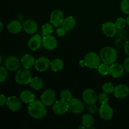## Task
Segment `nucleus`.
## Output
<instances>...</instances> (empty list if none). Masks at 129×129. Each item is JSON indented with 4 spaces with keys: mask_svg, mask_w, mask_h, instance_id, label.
<instances>
[{
    "mask_svg": "<svg viewBox=\"0 0 129 129\" xmlns=\"http://www.w3.org/2000/svg\"><path fill=\"white\" fill-rule=\"evenodd\" d=\"M20 62L17 57L15 56H9L5 60V67L6 69L11 71H15L19 69L20 66Z\"/></svg>",
    "mask_w": 129,
    "mask_h": 129,
    "instance_id": "nucleus-15",
    "label": "nucleus"
},
{
    "mask_svg": "<svg viewBox=\"0 0 129 129\" xmlns=\"http://www.w3.org/2000/svg\"><path fill=\"white\" fill-rule=\"evenodd\" d=\"M20 99L23 103L30 104L33 101L35 100V95L30 91L24 90L20 93Z\"/></svg>",
    "mask_w": 129,
    "mask_h": 129,
    "instance_id": "nucleus-22",
    "label": "nucleus"
},
{
    "mask_svg": "<svg viewBox=\"0 0 129 129\" xmlns=\"http://www.w3.org/2000/svg\"><path fill=\"white\" fill-rule=\"evenodd\" d=\"M115 24L118 30H122L125 27L126 25H127V21H126V19L123 18H118L115 21Z\"/></svg>",
    "mask_w": 129,
    "mask_h": 129,
    "instance_id": "nucleus-31",
    "label": "nucleus"
},
{
    "mask_svg": "<svg viewBox=\"0 0 129 129\" xmlns=\"http://www.w3.org/2000/svg\"><path fill=\"white\" fill-rule=\"evenodd\" d=\"M123 68H124L125 70L127 72L129 73V56L128 57L126 58L123 61Z\"/></svg>",
    "mask_w": 129,
    "mask_h": 129,
    "instance_id": "nucleus-38",
    "label": "nucleus"
},
{
    "mask_svg": "<svg viewBox=\"0 0 129 129\" xmlns=\"http://www.w3.org/2000/svg\"><path fill=\"white\" fill-rule=\"evenodd\" d=\"M124 50L125 52V54H127L128 56H129V40L126 42L125 44Z\"/></svg>",
    "mask_w": 129,
    "mask_h": 129,
    "instance_id": "nucleus-39",
    "label": "nucleus"
},
{
    "mask_svg": "<svg viewBox=\"0 0 129 129\" xmlns=\"http://www.w3.org/2000/svg\"><path fill=\"white\" fill-rule=\"evenodd\" d=\"M6 105L10 110H11L12 112H16L21 108V100L19 99L15 96H10L9 98H8Z\"/></svg>",
    "mask_w": 129,
    "mask_h": 129,
    "instance_id": "nucleus-19",
    "label": "nucleus"
},
{
    "mask_svg": "<svg viewBox=\"0 0 129 129\" xmlns=\"http://www.w3.org/2000/svg\"><path fill=\"white\" fill-rule=\"evenodd\" d=\"M69 110V103L66 101H56L53 105V111L55 114L58 115H62L66 113Z\"/></svg>",
    "mask_w": 129,
    "mask_h": 129,
    "instance_id": "nucleus-10",
    "label": "nucleus"
},
{
    "mask_svg": "<svg viewBox=\"0 0 129 129\" xmlns=\"http://www.w3.org/2000/svg\"><path fill=\"white\" fill-rule=\"evenodd\" d=\"M97 69L99 74L102 76H106L110 73V65L105 63H101Z\"/></svg>",
    "mask_w": 129,
    "mask_h": 129,
    "instance_id": "nucleus-27",
    "label": "nucleus"
},
{
    "mask_svg": "<svg viewBox=\"0 0 129 129\" xmlns=\"http://www.w3.org/2000/svg\"><path fill=\"white\" fill-rule=\"evenodd\" d=\"M1 60H2V59H1V54H0V64H1Z\"/></svg>",
    "mask_w": 129,
    "mask_h": 129,
    "instance_id": "nucleus-43",
    "label": "nucleus"
},
{
    "mask_svg": "<svg viewBox=\"0 0 129 129\" xmlns=\"http://www.w3.org/2000/svg\"><path fill=\"white\" fill-rule=\"evenodd\" d=\"M64 15L62 11L59 9L54 10L50 15V23L55 27L61 26L64 20Z\"/></svg>",
    "mask_w": 129,
    "mask_h": 129,
    "instance_id": "nucleus-7",
    "label": "nucleus"
},
{
    "mask_svg": "<svg viewBox=\"0 0 129 129\" xmlns=\"http://www.w3.org/2000/svg\"><path fill=\"white\" fill-rule=\"evenodd\" d=\"M78 128H79V129H81V128H86V127L84 125H82V126H79Z\"/></svg>",
    "mask_w": 129,
    "mask_h": 129,
    "instance_id": "nucleus-42",
    "label": "nucleus"
},
{
    "mask_svg": "<svg viewBox=\"0 0 129 129\" xmlns=\"http://www.w3.org/2000/svg\"><path fill=\"white\" fill-rule=\"evenodd\" d=\"M100 56L103 63L110 66L117 60L118 53L115 49L107 46L102 48L100 52Z\"/></svg>",
    "mask_w": 129,
    "mask_h": 129,
    "instance_id": "nucleus-2",
    "label": "nucleus"
},
{
    "mask_svg": "<svg viewBox=\"0 0 129 129\" xmlns=\"http://www.w3.org/2000/svg\"><path fill=\"white\" fill-rule=\"evenodd\" d=\"M42 45L48 50H54L57 46V40L51 35L44 36L42 38Z\"/></svg>",
    "mask_w": 129,
    "mask_h": 129,
    "instance_id": "nucleus-14",
    "label": "nucleus"
},
{
    "mask_svg": "<svg viewBox=\"0 0 129 129\" xmlns=\"http://www.w3.org/2000/svg\"><path fill=\"white\" fill-rule=\"evenodd\" d=\"M63 67H64V62L62 59L57 58V59L50 61V68L53 71H59L62 69Z\"/></svg>",
    "mask_w": 129,
    "mask_h": 129,
    "instance_id": "nucleus-26",
    "label": "nucleus"
},
{
    "mask_svg": "<svg viewBox=\"0 0 129 129\" xmlns=\"http://www.w3.org/2000/svg\"><path fill=\"white\" fill-rule=\"evenodd\" d=\"M42 45V38L38 34L33 35L28 42V47L33 51L37 50L41 47Z\"/></svg>",
    "mask_w": 129,
    "mask_h": 129,
    "instance_id": "nucleus-18",
    "label": "nucleus"
},
{
    "mask_svg": "<svg viewBox=\"0 0 129 129\" xmlns=\"http://www.w3.org/2000/svg\"><path fill=\"white\" fill-rule=\"evenodd\" d=\"M69 103V110L73 113L79 115L83 113L84 110V105L80 100L78 98H72Z\"/></svg>",
    "mask_w": 129,
    "mask_h": 129,
    "instance_id": "nucleus-8",
    "label": "nucleus"
},
{
    "mask_svg": "<svg viewBox=\"0 0 129 129\" xmlns=\"http://www.w3.org/2000/svg\"><path fill=\"white\" fill-rule=\"evenodd\" d=\"M125 69L123 66L119 63H113L110 66V73L114 78H118L124 74Z\"/></svg>",
    "mask_w": 129,
    "mask_h": 129,
    "instance_id": "nucleus-17",
    "label": "nucleus"
},
{
    "mask_svg": "<svg viewBox=\"0 0 129 129\" xmlns=\"http://www.w3.org/2000/svg\"><path fill=\"white\" fill-rule=\"evenodd\" d=\"M113 94L118 99H122L129 94V88L127 85L121 84L115 87L113 91Z\"/></svg>",
    "mask_w": 129,
    "mask_h": 129,
    "instance_id": "nucleus-16",
    "label": "nucleus"
},
{
    "mask_svg": "<svg viewBox=\"0 0 129 129\" xmlns=\"http://www.w3.org/2000/svg\"><path fill=\"white\" fill-rule=\"evenodd\" d=\"M50 59L46 57H40L35 60V68L38 71H46L50 68Z\"/></svg>",
    "mask_w": 129,
    "mask_h": 129,
    "instance_id": "nucleus-13",
    "label": "nucleus"
},
{
    "mask_svg": "<svg viewBox=\"0 0 129 129\" xmlns=\"http://www.w3.org/2000/svg\"><path fill=\"white\" fill-rule=\"evenodd\" d=\"M120 10L125 15H129V0H122L120 3Z\"/></svg>",
    "mask_w": 129,
    "mask_h": 129,
    "instance_id": "nucleus-32",
    "label": "nucleus"
},
{
    "mask_svg": "<svg viewBox=\"0 0 129 129\" xmlns=\"http://www.w3.org/2000/svg\"><path fill=\"white\" fill-rule=\"evenodd\" d=\"M35 60L32 55L26 54L22 57L21 59V63L24 68L30 69L35 65Z\"/></svg>",
    "mask_w": 129,
    "mask_h": 129,
    "instance_id": "nucleus-21",
    "label": "nucleus"
},
{
    "mask_svg": "<svg viewBox=\"0 0 129 129\" xmlns=\"http://www.w3.org/2000/svg\"><path fill=\"white\" fill-rule=\"evenodd\" d=\"M32 76H31V72L28 68H23L17 70V72L15 74V80L18 84L24 85L30 83Z\"/></svg>",
    "mask_w": 129,
    "mask_h": 129,
    "instance_id": "nucleus-4",
    "label": "nucleus"
},
{
    "mask_svg": "<svg viewBox=\"0 0 129 129\" xmlns=\"http://www.w3.org/2000/svg\"><path fill=\"white\" fill-rule=\"evenodd\" d=\"M7 28L10 34H16L21 31V29H23V26L20 21L18 20H13L8 25Z\"/></svg>",
    "mask_w": 129,
    "mask_h": 129,
    "instance_id": "nucleus-20",
    "label": "nucleus"
},
{
    "mask_svg": "<svg viewBox=\"0 0 129 129\" xmlns=\"http://www.w3.org/2000/svg\"><path fill=\"white\" fill-rule=\"evenodd\" d=\"M117 28L114 23L112 21H106L102 25V31L108 37H113L117 32Z\"/></svg>",
    "mask_w": 129,
    "mask_h": 129,
    "instance_id": "nucleus-11",
    "label": "nucleus"
},
{
    "mask_svg": "<svg viewBox=\"0 0 129 129\" xmlns=\"http://www.w3.org/2000/svg\"><path fill=\"white\" fill-rule=\"evenodd\" d=\"M8 71L6 68L3 66H0V83H3L8 78Z\"/></svg>",
    "mask_w": 129,
    "mask_h": 129,
    "instance_id": "nucleus-33",
    "label": "nucleus"
},
{
    "mask_svg": "<svg viewBox=\"0 0 129 129\" xmlns=\"http://www.w3.org/2000/svg\"><path fill=\"white\" fill-rule=\"evenodd\" d=\"M66 31H67L64 28H63L62 27L58 28L56 30L57 34L58 36L59 37L64 36V35L66 34Z\"/></svg>",
    "mask_w": 129,
    "mask_h": 129,
    "instance_id": "nucleus-37",
    "label": "nucleus"
},
{
    "mask_svg": "<svg viewBox=\"0 0 129 129\" xmlns=\"http://www.w3.org/2000/svg\"><path fill=\"white\" fill-rule=\"evenodd\" d=\"M98 101L100 102L101 105H103V104H107L108 103V96L107 95V93H100L99 95L98 96Z\"/></svg>",
    "mask_w": 129,
    "mask_h": 129,
    "instance_id": "nucleus-34",
    "label": "nucleus"
},
{
    "mask_svg": "<svg viewBox=\"0 0 129 129\" xmlns=\"http://www.w3.org/2000/svg\"><path fill=\"white\" fill-rule=\"evenodd\" d=\"M53 32V26L51 23H45L42 26V35L43 37L50 35Z\"/></svg>",
    "mask_w": 129,
    "mask_h": 129,
    "instance_id": "nucleus-28",
    "label": "nucleus"
},
{
    "mask_svg": "<svg viewBox=\"0 0 129 129\" xmlns=\"http://www.w3.org/2000/svg\"><path fill=\"white\" fill-rule=\"evenodd\" d=\"M126 21H127V25H128L129 26V15L126 18Z\"/></svg>",
    "mask_w": 129,
    "mask_h": 129,
    "instance_id": "nucleus-41",
    "label": "nucleus"
},
{
    "mask_svg": "<svg viewBox=\"0 0 129 129\" xmlns=\"http://www.w3.org/2000/svg\"><path fill=\"white\" fill-rule=\"evenodd\" d=\"M100 117L103 120H110L112 119L113 116V110L109 105L103 104L101 105L100 107L98 109Z\"/></svg>",
    "mask_w": 129,
    "mask_h": 129,
    "instance_id": "nucleus-9",
    "label": "nucleus"
},
{
    "mask_svg": "<svg viewBox=\"0 0 129 129\" xmlns=\"http://www.w3.org/2000/svg\"><path fill=\"white\" fill-rule=\"evenodd\" d=\"M60 100H62L66 101L67 102H70L73 98V96H72V93L70 91L68 90V89H64L60 92Z\"/></svg>",
    "mask_w": 129,
    "mask_h": 129,
    "instance_id": "nucleus-29",
    "label": "nucleus"
},
{
    "mask_svg": "<svg viewBox=\"0 0 129 129\" xmlns=\"http://www.w3.org/2000/svg\"><path fill=\"white\" fill-rule=\"evenodd\" d=\"M100 56L94 52H90L85 55L84 58V66L90 69H97L101 64Z\"/></svg>",
    "mask_w": 129,
    "mask_h": 129,
    "instance_id": "nucleus-3",
    "label": "nucleus"
},
{
    "mask_svg": "<svg viewBox=\"0 0 129 129\" xmlns=\"http://www.w3.org/2000/svg\"><path fill=\"white\" fill-rule=\"evenodd\" d=\"M23 30L25 33L29 35L35 34L38 30V24L35 20L28 19L24 21L22 24Z\"/></svg>",
    "mask_w": 129,
    "mask_h": 129,
    "instance_id": "nucleus-12",
    "label": "nucleus"
},
{
    "mask_svg": "<svg viewBox=\"0 0 129 129\" xmlns=\"http://www.w3.org/2000/svg\"><path fill=\"white\" fill-rule=\"evenodd\" d=\"M3 29V23L0 21V33L2 31Z\"/></svg>",
    "mask_w": 129,
    "mask_h": 129,
    "instance_id": "nucleus-40",
    "label": "nucleus"
},
{
    "mask_svg": "<svg viewBox=\"0 0 129 129\" xmlns=\"http://www.w3.org/2000/svg\"><path fill=\"white\" fill-rule=\"evenodd\" d=\"M56 93L52 89L44 91L40 96V100L45 106H51L56 102Z\"/></svg>",
    "mask_w": 129,
    "mask_h": 129,
    "instance_id": "nucleus-5",
    "label": "nucleus"
},
{
    "mask_svg": "<svg viewBox=\"0 0 129 129\" xmlns=\"http://www.w3.org/2000/svg\"><path fill=\"white\" fill-rule=\"evenodd\" d=\"M8 98H6V96L4 94H0V106H3L5 105H6L7 103Z\"/></svg>",
    "mask_w": 129,
    "mask_h": 129,
    "instance_id": "nucleus-36",
    "label": "nucleus"
},
{
    "mask_svg": "<svg viewBox=\"0 0 129 129\" xmlns=\"http://www.w3.org/2000/svg\"><path fill=\"white\" fill-rule=\"evenodd\" d=\"M115 87L113 86V84L112 83H105L103 84L102 86V90L104 93H107V94H110V93H113L114 91Z\"/></svg>",
    "mask_w": 129,
    "mask_h": 129,
    "instance_id": "nucleus-30",
    "label": "nucleus"
},
{
    "mask_svg": "<svg viewBox=\"0 0 129 129\" xmlns=\"http://www.w3.org/2000/svg\"><path fill=\"white\" fill-rule=\"evenodd\" d=\"M82 125L85 126L87 128H90L94 123V118L92 114L87 113L83 115L81 120Z\"/></svg>",
    "mask_w": 129,
    "mask_h": 129,
    "instance_id": "nucleus-24",
    "label": "nucleus"
},
{
    "mask_svg": "<svg viewBox=\"0 0 129 129\" xmlns=\"http://www.w3.org/2000/svg\"><path fill=\"white\" fill-rule=\"evenodd\" d=\"M30 85L33 89L35 91L40 90L44 86V82L39 77H34L31 78L30 82Z\"/></svg>",
    "mask_w": 129,
    "mask_h": 129,
    "instance_id": "nucleus-25",
    "label": "nucleus"
},
{
    "mask_svg": "<svg viewBox=\"0 0 129 129\" xmlns=\"http://www.w3.org/2000/svg\"><path fill=\"white\" fill-rule=\"evenodd\" d=\"M29 115L35 119H42L46 116L47 110L41 100H35L29 104L28 107Z\"/></svg>",
    "mask_w": 129,
    "mask_h": 129,
    "instance_id": "nucleus-1",
    "label": "nucleus"
},
{
    "mask_svg": "<svg viewBox=\"0 0 129 129\" xmlns=\"http://www.w3.org/2000/svg\"><path fill=\"white\" fill-rule=\"evenodd\" d=\"M88 111H89V113L93 114V113H96V112L98 110V107H97V106L95 105V104H93L88 106Z\"/></svg>",
    "mask_w": 129,
    "mask_h": 129,
    "instance_id": "nucleus-35",
    "label": "nucleus"
},
{
    "mask_svg": "<svg viewBox=\"0 0 129 129\" xmlns=\"http://www.w3.org/2000/svg\"><path fill=\"white\" fill-rule=\"evenodd\" d=\"M98 96L96 92L91 88L84 89L82 93L83 100L88 105L95 104L98 101Z\"/></svg>",
    "mask_w": 129,
    "mask_h": 129,
    "instance_id": "nucleus-6",
    "label": "nucleus"
},
{
    "mask_svg": "<svg viewBox=\"0 0 129 129\" xmlns=\"http://www.w3.org/2000/svg\"><path fill=\"white\" fill-rule=\"evenodd\" d=\"M76 25V20L73 16H69L65 18L62 24V27L66 31H70L74 28Z\"/></svg>",
    "mask_w": 129,
    "mask_h": 129,
    "instance_id": "nucleus-23",
    "label": "nucleus"
}]
</instances>
